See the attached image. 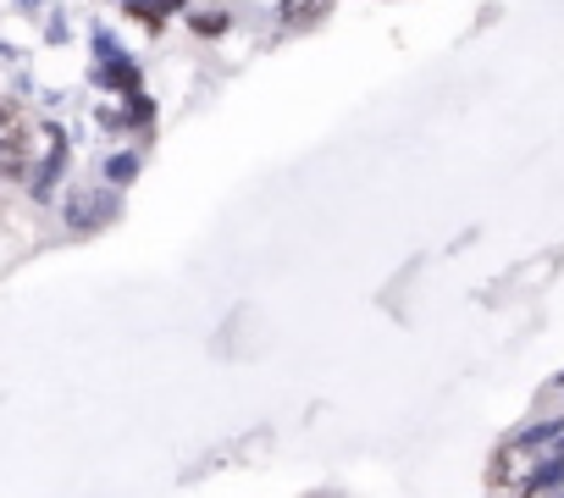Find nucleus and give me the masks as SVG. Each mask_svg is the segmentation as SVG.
<instances>
[{
	"instance_id": "nucleus-1",
	"label": "nucleus",
	"mask_w": 564,
	"mask_h": 498,
	"mask_svg": "<svg viewBox=\"0 0 564 498\" xmlns=\"http://www.w3.org/2000/svg\"><path fill=\"white\" fill-rule=\"evenodd\" d=\"M553 470H558V448H553V443H542V437H514V443H503V448L492 454L487 481H492V492H525V487H536V481H553Z\"/></svg>"
},
{
	"instance_id": "nucleus-2",
	"label": "nucleus",
	"mask_w": 564,
	"mask_h": 498,
	"mask_svg": "<svg viewBox=\"0 0 564 498\" xmlns=\"http://www.w3.org/2000/svg\"><path fill=\"white\" fill-rule=\"evenodd\" d=\"M327 7H333V0H289L282 18H289V29H311L316 18H327Z\"/></svg>"
}]
</instances>
